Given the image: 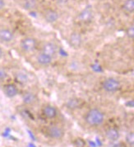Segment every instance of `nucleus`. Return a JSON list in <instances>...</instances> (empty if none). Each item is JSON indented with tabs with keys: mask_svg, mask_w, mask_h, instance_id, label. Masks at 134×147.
<instances>
[{
	"mask_svg": "<svg viewBox=\"0 0 134 147\" xmlns=\"http://www.w3.org/2000/svg\"><path fill=\"white\" fill-rule=\"evenodd\" d=\"M38 6L37 0H22L21 1V7L27 11L35 10Z\"/></svg>",
	"mask_w": 134,
	"mask_h": 147,
	"instance_id": "nucleus-15",
	"label": "nucleus"
},
{
	"mask_svg": "<svg viewBox=\"0 0 134 147\" xmlns=\"http://www.w3.org/2000/svg\"><path fill=\"white\" fill-rule=\"evenodd\" d=\"M7 71H6L3 68L0 67V82H3V81L7 79Z\"/></svg>",
	"mask_w": 134,
	"mask_h": 147,
	"instance_id": "nucleus-21",
	"label": "nucleus"
},
{
	"mask_svg": "<svg viewBox=\"0 0 134 147\" xmlns=\"http://www.w3.org/2000/svg\"><path fill=\"white\" fill-rule=\"evenodd\" d=\"M123 10L127 13H134V0H124L123 5Z\"/></svg>",
	"mask_w": 134,
	"mask_h": 147,
	"instance_id": "nucleus-17",
	"label": "nucleus"
},
{
	"mask_svg": "<svg viewBox=\"0 0 134 147\" xmlns=\"http://www.w3.org/2000/svg\"><path fill=\"white\" fill-rule=\"evenodd\" d=\"M42 113L48 119H53V118H55L57 117L58 110L53 105L46 104L42 108Z\"/></svg>",
	"mask_w": 134,
	"mask_h": 147,
	"instance_id": "nucleus-9",
	"label": "nucleus"
},
{
	"mask_svg": "<svg viewBox=\"0 0 134 147\" xmlns=\"http://www.w3.org/2000/svg\"><path fill=\"white\" fill-rule=\"evenodd\" d=\"M105 137L109 141L115 142V141H117L119 139L120 133H119L118 129L114 128V127H111V128H109L108 130H106V131H105Z\"/></svg>",
	"mask_w": 134,
	"mask_h": 147,
	"instance_id": "nucleus-14",
	"label": "nucleus"
},
{
	"mask_svg": "<svg viewBox=\"0 0 134 147\" xmlns=\"http://www.w3.org/2000/svg\"><path fill=\"white\" fill-rule=\"evenodd\" d=\"M3 55V50H2V48L0 47V58H2V56Z\"/></svg>",
	"mask_w": 134,
	"mask_h": 147,
	"instance_id": "nucleus-24",
	"label": "nucleus"
},
{
	"mask_svg": "<svg viewBox=\"0 0 134 147\" xmlns=\"http://www.w3.org/2000/svg\"><path fill=\"white\" fill-rule=\"evenodd\" d=\"M105 121V114L99 108H91L85 115V121L91 127H99Z\"/></svg>",
	"mask_w": 134,
	"mask_h": 147,
	"instance_id": "nucleus-1",
	"label": "nucleus"
},
{
	"mask_svg": "<svg viewBox=\"0 0 134 147\" xmlns=\"http://www.w3.org/2000/svg\"><path fill=\"white\" fill-rule=\"evenodd\" d=\"M126 36L130 39H134V24L127 27L126 29Z\"/></svg>",
	"mask_w": 134,
	"mask_h": 147,
	"instance_id": "nucleus-20",
	"label": "nucleus"
},
{
	"mask_svg": "<svg viewBox=\"0 0 134 147\" xmlns=\"http://www.w3.org/2000/svg\"><path fill=\"white\" fill-rule=\"evenodd\" d=\"M126 142L129 146H134V131H130L126 135Z\"/></svg>",
	"mask_w": 134,
	"mask_h": 147,
	"instance_id": "nucleus-19",
	"label": "nucleus"
},
{
	"mask_svg": "<svg viewBox=\"0 0 134 147\" xmlns=\"http://www.w3.org/2000/svg\"><path fill=\"white\" fill-rule=\"evenodd\" d=\"M80 106V101L78 100L77 98H71L67 101V107L68 108H71V109H75V108H77Z\"/></svg>",
	"mask_w": 134,
	"mask_h": 147,
	"instance_id": "nucleus-18",
	"label": "nucleus"
},
{
	"mask_svg": "<svg viewBox=\"0 0 134 147\" xmlns=\"http://www.w3.org/2000/svg\"><path fill=\"white\" fill-rule=\"evenodd\" d=\"M40 52L48 55L49 56L54 59L58 54V47L52 41H46L42 45Z\"/></svg>",
	"mask_w": 134,
	"mask_h": 147,
	"instance_id": "nucleus-6",
	"label": "nucleus"
},
{
	"mask_svg": "<svg viewBox=\"0 0 134 147\" xmlns=\"http://www.w3.org/2000/svg\"><path fill=\"white\" fill-rule=\"evenodd\" d=\"M43 17L45 22L49 24H54L59 19V13L53 8H48L45 10V12L43 13Z\"/></svg>",
	"mask_w": 134,
	"mask_h": 147,
	"instance_id": "nucleus-7",
	"label": "nucleus"
},
{
	"mask_svg": "<svg viewBox=\"0 0 134 147\" xmlns=\"http://www.w3.org/2000/svg\"><path fill=\"white\" fill-rule=\"evenodd\" d=\"M48 136L54 140H61L64 136V131L59 126H49L46 130Z\"/></svg>",
	"mask_w": 134,
	"mask_h": 147,
	"instance_id": "nucleus-5",
	"label": "nucleus"
},
{
	"mask_svg": "<svg viewBox=\"0 0 134 147\" xmlns=\"http://www.w3.org/2000/svg\"><path fill=\"white\" fill-rule=\"evenodd\" d=\"M53 60L54 59L52 57L49 56L48 55L42 53V52H40L36 56V61L41 66H49V65H50L52 64V62H53Z\"/></svg>",
	"mask_w": 134,
	"mask_h": 147,
	"instance_id": "nucleus-12",
	"label": "nucleus"
},
{
	"mask_svg": "<svg viewBox=\"0 0 134 147\" xmlns=\"http://www.w3.org/2000/svg\"><path fill=\"white\" fill-rule=\"evenodd\" d=\"M121 88L120 81L115 78H107L102 83V88L107 93H115Z\"/></svg>",
	"mask_w": 134,
	"mask_h": 147,
	"instance_id": "nucleus-2",
	"label": "nucleus"
},
{
	"mask_svg": "<svg viewBox=\"0 0 134 147\" xmlns=\"http://www.w3.org/2000/svg\"><path fill=\"white\" fill-rule=\"evenodd\" d=\"M14 39V33L7 28L0 29V41L3 43H9Z\"/></svg>",
	"mask_w": 134,
	"mask_h": 147,
	"instance_id": "nucleus-10",
	"label": "nucleus"
},
{
	"mask_svg": "<svg viewBox=\"0 0 134 147\" xmlns=\"http://www.w3.org/2000/svg\"><path fill=\"white\" fill-rule=\"evenodd\" d=\"M93 12L91 8L87 7L85 9H83L82 11H81L80 13L78 14V19L82 23H88L91 22L93 19Z\"/></svg>",
	"mask_w": 134,
	"mask_h": 147,
	"instance_id": "nucleus-8",
	"label": "nucleus"
},
{
	"mask_svg": "<svg viewBox=\"0 0 134 147\" xmlns=\"http://www.w3.org/2000/svg\"><path fill=\"white\" fill-rule=\"evenodd\" d=\"M37 96L36 94H34L33 92L27 91L25 92L22 95V102L27 106H31L34 105L37 102Z\"/></svg>",
	"mask_w": 134,
	"mask_h": 147,
	"instance_id": "nucleus-11",
	"label": "nucleus"
},
{
	"mask_svg": "<svg viewBox=\"0 0 134 147\" xmlns=\"http://www.w3.org/2000/svg\"><path fill=\"white\" fill-rule=\"evenodd\" d=\"M3 93L8 98H14L18 94V89L13 84H7L3 86Z\"/></svg>",
	"mask_w": 134,
	"mask_h": 147,
	"instance_id": "nucleus-13",
	"label": "nucleus"
},
{
	"mask_svg": "<svg viewBox=\"0 0 134 147\" xmlns=\"http://www.w3.org/2000/svg\"><path fill=\"white\" fill-rule=\"evenodd\" d=\"M4 7H5V1L4 0H0V11L2 9H3Z\"/></svg>",
	"mask_w": 134,
	"mask_h": 147,
	"instance_id": "nucleus-23",
	"label": "nucleus"
},
{
	"mask_svg": "<svg viewBox=\"0 0 134 147\" xmlns=\"http://www.w3.org/2000/svg\"><path fill=\"white\" fill-rule=\"evenodd\" d=\"M68 44L73 49H80L83 44V38L78 32H73L68 36Z\"/></svg>",
	"mask_w": 134,
	"mask_h": 147,
	"instance_id": "nucleus-4",
	"label": "nucleus"
},
{
	"mask_svg": "<svg viewBox=\"0 0 134 147\" xmlns=\"http://www.w3.org/2000/svg\"><path fill=\"white\" fill-rule=\"evenodd\" d=\"M15 79L17 80V82H19L20 84H27L29 81V77H28L27 74L25 73L22 70H18V71L16 72V74H15Z\"/></svg>",
	"mask_w": 134,
	"mask_h": 147,
	"instance_id": "nucleus-16",
	"label": "nucleus"
},
{
	"mask_svg": "<svg viewBox=\"0 0 134 147\" xmlns=\"http://www.w3.org/2000/svg\"><path fill=\"white\" fill-rule=\"evenodd\" d=\"M55 3L59 6H65L69 2V0H54Z\"/></svg>",
	"mask_w": 134,
	"mask_h": 147,
	"instance_id": "nucleus-22",
	"label": "nucleus"
},
{
	"mask_svg": "<svg viewBox=\"0 0 134 147\" xmlns=\"http://www.w3.org/2000/svg\"><path fill=\"white\" fill-rule=\"evenodd\" d=\"M37 47V40L33 37L28 36L21 40V48L25 52H32Z\"/></svg>",
	"mask_w": 134,
	"mask_h": 147,
	"instance_id": "nucleus-3",
	"label": "nucleus"
}]
</instances>
